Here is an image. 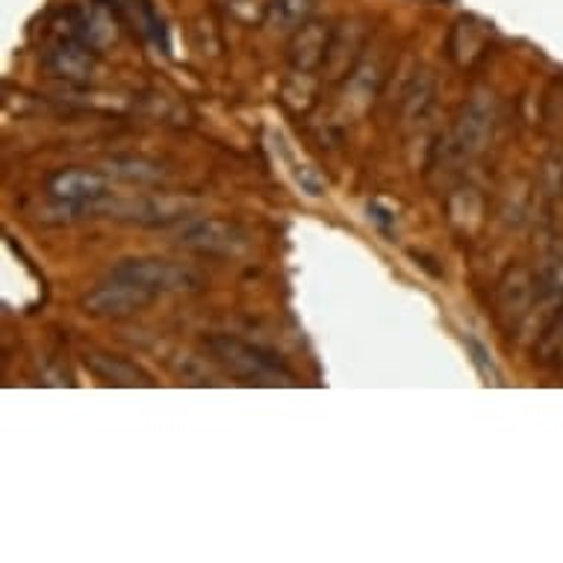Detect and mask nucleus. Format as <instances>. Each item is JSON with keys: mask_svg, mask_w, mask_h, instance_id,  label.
<instances>
[{"mask_svg": "<svg viewBox=\"0 0 563 563\" xmlns=\"http://www.w3.org/2000/svg\"><path fill=\"white\" fill-rule=\"evenodd\" d=\"M86 366H89L98 378L110 380V384H121V387L148 384L142 372L133 369L130 363L119 361V357H107V354H86Z\"/></svg>", "mask_w": 563, "mask_h": 563, "instance_id": "1a4fd4ad", "label": "nucleus"}, {"mask_svg": "<svg viewBox=\"0 0 563 563\" xmlns=\"http://www.w3.org/2000/svg\"><path fill=\"white\" fill-rule=\"evenodd\" d=\"M316 10V0H272L266 21L277 30L305 27Z\"/></svg>", "mask_w": 563, "mask_h": 563, "instance_id": "9d476101", "label": "nucleus"}, {"mask_svg": "<svg viewBox=\"0 0 563 563\" xmlns=\"http://www.w3.org/2000/svg\"><path fill=\"white\" fill-rule=\"evenodd\" d=\"M489 128H493V112H489V107L481 101H472L470 110L463 112L457 130H454V151L461 157L478 154L484 148V142H487Z\"/></svg>", "mask_w": 563, "mask_h": 563, "instance_id": "0eeeda50", "label": "nucleus"}, {"mask_svg": "<svg viewBox=\"0 0 563 563\" xmlns=\"http://www.w3.org/2000/svg\"><path fill=\"white\" fill-rule=\"evenodd\" d=\"M207 349L219 366H224L233 378L245 380V384H296V375L272 351L233 340V336H213V340H207Z\"/></svg>", "mask_w": 563, "mask_h": 563, "instance_id": "f257e3e1", "label": "nucleus"}, {"mask_svg": "<svg viewBox=\"0 0 563 563\" xmlns=\"http://www.w3.org/2000/svg\"><path fill=\"white\" fill-rule=\"evenodd\" d=\"M110 275L142 289L151 301L159 296H172V292H184V289H198V275L186 266H177L172 260H121Z\"/></svg>", "mask_w": 563, "mask_h": 563, "instance_id": "f03ea898", "label": "nucleus"}, {"mask_svg": "<svg viewBox=\"0 0 563 563\" xmlns=\"http://www.w3.org/2000/svg\"><path fill=\"white\" fill-rule=\"evenodd\" d=\"M47 189H51L56 201L75 203V207H95L110 195L107 177L98 175V172H89V168H63V172H56L51 177Z\"/></svg>", "mask_w": 563, "mask_h": 563, "instance_id": "20e7f679", "label": "nucleus"}, {"mask_svg": "<svg viewBox=\"0 0 563 563\" xmlns=\"http://www.w3.org/2000/svg\"><path fill=\"white\" fill-rule=\"evenodd\" d=\"M95 45H89L84 36H77V33H65L54 42V45L47 47L45 54V65L54 71L56 77H65V80H77V84H84L89 80L95 68Z\"/></svg>", "mask_w": 563, "mask_h": 563, "instance_id": "39448f33", "label": "nucleus"}, {"mask_svg": "<svg viewBox=\"0 0 563 563\" xmlns=\"http://www.w3.org/2000/svg\"><path fill=\"white\" fill-rule=\"evenodd\" d=\"M180 245L201 254H222V257H233L249 249V236L231 222L222 219H201L192 222L189 228L180 231Z\"/></svg>", "mask_w": 563, "mask_h": 563, "instance_id": "7ed1b4c3", "label": "nucleus"}, {"mask_svg": "<svg viewBox=\"0 0 563 563\" xmlns=\"http://www.w3.org/2000/svg\"><path fill=\"white\" fill-rule=\"evenodd\" d=\"M328 51H331V27L307 21L305 27L296 30V38H292V47H289V59H292L296 71H313L324 63Z\"/></svg>", "mask_w": 563, "mask_h": 563, "instance_id": "423d86ee", "label": "nucleus"}, {"mask_svg": "<svg viewBox=\"0 0 563 563\" xmlns=\"http://www.w3.org/2000/svg\"><path fill=\"white\" fill-rule=\"evenodd\" d=\"M222 10L231 15L233 21H242V24H254V21L266 19L268 3L272 0H219Z\"/></svg>", "mask_w": 563, "mask_h": 563, "instance_id": "9b49d317", "label": "nucleus"}, {"mask_svg": "<svg viewBox=\"0 0 563 563\" xmlns=\"http://www.w3.org/2000/svg\"><path fill=\"white\" fill-rule=\"evenodd\" d=\"M101 3H107V7H115V10H128L130 7V0H101Z\"/></svg>", "mask_w": 563, "mask_h": 563, "instance_id": "f8f14e48", "label": "nucleus"}, {"mask_svg": "<svg viewBox=\"0 0 563 563\" xmlns=\"http://www.w3.org/2000/svg\"><path fill=\"white\" fill-rule=\"evenodd\" d=\"M501 296H508V301L501 298V313H514V324L522 322L531 310V298H534L528 272H522V268L510 272L508 280L501 284Z\"/></svg>", "mask_w": 563, "mask_h": 563, "instance_id": "6e6552de", "label": "nucleus"}]
</instances>
